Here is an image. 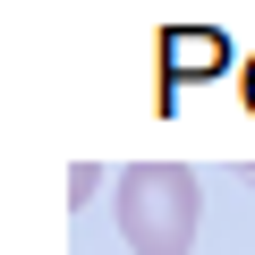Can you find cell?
Wrapping results in <instances>:
<instances>
[{
  "instance_id": "6da1fadb",
  "label": "cell",
  "mask_w": 255,
  "mask_h": 255,
  "mask_svg": "<svg viewBox=\"0 0 255 255\" xmlns=\"http://www.w3.org/2000/svg\"><path fill=\"white\" fill-rule=\"evenodd\" d=\"M204 187L187 162H128L119 170V238L128 255H196Z\"/></svg>"
},
{
  "instance_id": "7a4b0ae2",
  "label": "cell",
  "mask_w": 255,
  "mask_h": 255,
  "mask_svg": "<svg viewBox=\"0 0 255 255\" xmlns=\"http://www.w3.org/2000/svg\"><path fill=\"white\" fill-rule=\"evenodd\" d=\"M170 60H179V68H213V60H221V43H213V34H196V43H170Z\"/></svg>"
}]
</instances>
